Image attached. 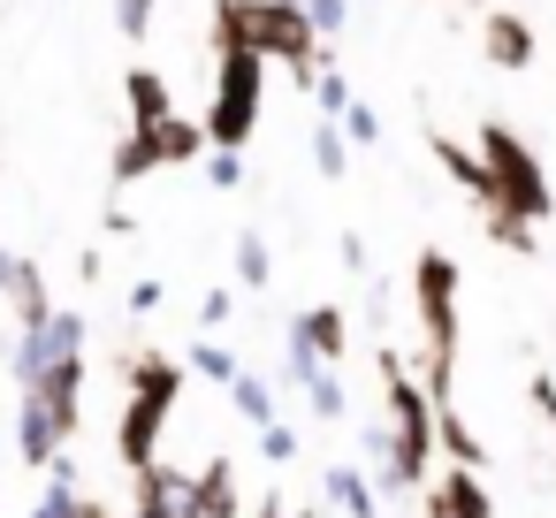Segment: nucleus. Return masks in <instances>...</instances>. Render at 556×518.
Listing matches in <instances>:
<instances>
[{
  "mask_svg": "<svg viewBox=\"0 0 556 518\" xmlns=\"http://www.w3.org/2000/svg\"><path fill=\"white\" fill-rule=\"evenodd\" d=\"M472 153H480V168H488V184H495V206H503V222H488V237H495L503 252H541L533 229L556 214V191H548V168L533 161V146H526L510 123H480Z\"/></svg>",
  "mask_w": 556,
  "mask_h": 518,
  "instance_id": "f257e3e1",
  "label": "nucleus"
},
{
  "mask_svg": "<svg viewBox=\"0 0 556 518\" xmlns=\"http://www.w3.org/2000/svg\"><path fill=\"white\" fill-rule=\"evenodd\" d=\"M168 518H199V510H191V488H184V503H176V510H168Z\"/></svg>",
  "mask_w": 556,
  "mask_h": 518,
  "instance_id": "473e14b6",
  "label": "nucleus"
},
{
  "mask_svg": "<svg viewBox=\"0 0 556 518\" xmlns=\"http://www.w3.org/2000/svg\"><path fill=\"white\" fill-rule=\"evenodd\" d=\"M320 488H328V503H336V510L374 518V480H366L358 465H328V480H320Z\"/></svg>",
  "mask_w": 556,
  "mask_h": 518,
  "instance_id": "ddd939ff",
  "label": "nucleus"
},
{
  "mask_svg": "<svg viewBox=\"0 0 556 518\" xmlns=\"http://www.w3.org/2000/svg\"><path fill=\"white\" fill-rule=\"evenodd\" d=\"M16 320H24V328H47V320H54V305H47V282H39V267H24V282H16Z\"/></svg>",
  "mask_w": 556,
  "mask_h": 518,
  "instance_id": "a211bd4d",
  "label": "nucleus"
},
{
  "mask_svg": "<svg viewBox=\"0 0 556 518\" xmlns=\"http://www.w3.org/2000/svg\"><path fill=\"white\" fill-rule=\"evenodd\" d=\"M434 442L450 450V465H472V472H480V457H488V450H480V434L457 419V404H450V412H434Z\"/></svg>",
  "mask_w": 556,
  "mask_h": 518,
  "instance_id": "4468645a",
  "label": "nucleus"
},
{
  "mask_svg": "<svg viewBox=\"0 0 556 518\" xmlns=\"http://www.w3.org/2000/svg\"><path fill=\"white\" fill-rule=\"evenodd\" d=\"M305 396H313V412H320V419H343V381H336V374H313V381H305Z\"/></svg>",
  "mask_w": 556,
  "mask_h": 518,
  "instance_id": "393cba45",
  "label": "nucleus"
},
{
  "mask_svg": "<svg viewBox=\"0 0 556 518\" xmlns=\"http://www.w3.org/2000/svg\"><path fill=\"white\" fill-rule=\"evenodd\" d=\"M31 518H85V495H77V472H70V457H54V488L39 495V510Z\"/></svg>",
  "mask_w": 556,
  "mask_h": 518,
  "instance_id": "2eb2a0df",
  "label": "nucleus"
},
{
  "mask_svg": "<svg viewBox=\"0 0 556 518\" xmlns=\"http://www.w3.org/2000/svg\"><path fill=\"white\" fill-rule=\"evenodd\" d=\"M176 396H184V366H168L161 351H138L130 358V412H123V434H115V450H123L130 472L161 465V427H168Z\"/></svg>",
  "mask_w": 556,
  "mask_h": 518,
  "instance_id": "39448f33",
  "label": "nucleus"
},
{
  "mask_svg": "<svg viewBox=\"0 0 556 518\" xmlns=\"http://www.w3.org/2000/svg\"><path fill=\"white\" fill-rule=\"evenodd\" d=\"M115 24H123L130 39H146V24H153V0H123V9H115Z\"/></svg>",
  "mask_w": 556,
  "mask_h": 518,
  "instance_id": "c85d7f7f",
  "label": "nucleus"
},
{
  "mask_svg": "<svg viewBox=\"0 0 556 518\" xmlns=\"http://www.w3.org/2000/svg\"><path fill=\"white\" fill-rule=\"evenodd\" d=\"M191 510L199 518H237V465L229 457H206L191 472Z\"/></svg>",
  "mask_w": 556,
  "mask_h": 518,
  "instance_id": "9b49d317",
  "label": "nucleus"
},
{
  "mask_svg": "<svg viewBox=\"0 0 556 518\" xmlns=\"http://www.w3.org/2000/svg\"><path fill=\"white\" fill-rule=\"evenodd\" d=\"M305 16H313V31H320V39H336V31H343V16H351V0H305Z\"/></svg>",
  "mask_w": 556,
  "mask_h": 518,
  "instance_id": "a878e982",
  "label": "nucleus"
},
{
  "mask_svg": "<svg viewBox=\"0 0 556 518\" xmlns=\"http://www.w3.org/2000/svg\"><path fill=\"white\" fill-rule=\"evenodd\" d=\"M229 313H237V298H229V290H206V305H199V320H206V328H222Z\"/></svg>",
  "mask_w": 556,
  "mask_h": 518,
  "instance_id": "c756f323",
  "label": "nucleus"
},
{
  "mask_svg": "<svg viewBox=\"0 0 556 518\" xmlns=\"http://www.w3.org/2000/svg\"><path fill=\"white\" fill-rule=\"evenodd\" d=\"M313 161H320V176H343V168H351V153H343V123H313Z\"/></svg>",
  "mask_w": 556,
  "mask_h": 518,
  "instance_id": "6ab92c4d",
  "label": "nucleus"
},
{
  "mask_svg": "<svg viewBox=\"0 0 556 518\" xmlns=\"http://www.w3.org/2000/svg\"><path fill=\"white\" fill-rule=\"evenodd\" d=\"M533 404H541V419H548V434H556V381H548V374H533Z\"/></svg>",
  "mask_w": 556,
  "mask_h": 518,
  "instance_id": "7c9ffc66",
  "label": "nucleus"
},
{
  "mask_svg": "<svg viewBox=\"0 0 556 518\" xmlns=\"http://www.w3.org/2000/svg\"><path fill=\"white\" fill-rule=\"evenodd\" d=\"M153 168H161V161H153V146L130 130V138L115 146V184H138V176H153Z\"/></svg>",
  "mask_w": 556,
  "mask_h": 518,
  "instance_id": "aec40b11",
  "label": "nucleus"
},
{
  "mask_svg": "<svg viewBox=\"0 0 556 518\" xmlns=\"http://www.w3.org/2000/svg\"><path fill=\"white\" fill-rule=\"evenodd\" d=\"M260 450H267V465H290V457H298V434L275 419V427H260Z\"/></svg>",
  "mask_w": 556,
  "mask_h": 518,
  "instance_id": "bb28decb",
  "label": "nucleus"
},
{
  "mask_svg": "<svg viewBox=\"0 0 556 518\" xmlns=\"http://www.w3.org/2000/svg\"><path fill=\"white\" fill-rule=\"evenodd\" d=\"M313 100H320V123H343V108H351V85H343L336 70H320V85H313Z\"/></svg>",
  "mask_w": 556,
  "mask_h": 518,
  "instance_id": "4be33fe9",
  "label": "nucleus"
},
{
  "mask_svg": "<svg viewBox=\"0 0 556 518\" xmlns=\"http://www.w3.org/2000/svg\"><path fill=\"white\" fill-rule=\"evenodd\" d=\"M374 366H381V404H389V465H381V495L427 488V472H434V396L404 374L396 351H381Z\"/></svg>",
  "mask_w": 556,
  "mask_h": 518,
  "instance_id": "20e7f679",
  "label": "nucleus"
},
{
  "mask_svg": "<svg viewBox=\"0 0 556 518\" xmlns=\"http://www.w3.org/2000/svg\"><path fill=\"white\" fill-rule=\"evenodd\" d=\"M62 442H70V434L54 427L47 396H39V389H24V457H31V465H54V457H62Z\"/></svg>",
  "mask_w": 556,
  "mask_h": 518,
  "instance_id": "f8f14e48",
  "label": "nucleus"
},
{
  "mask_svg": "<svg viewBox=\"0 0 556 518\" xmlns=\"http://www.w3.org/2000/svg\"><path fill=\"white\" fill-rule=\"evenodd\" d=\"M343 138H351V146H374V138H381V115H374L366 100H351V108H343Z\"/></svg>",
  "mask_w": 556,
  "mask_h": 518,
  "instance_id": "b1692460",
  "label": "nucleus"
},
{
  "mask_svg": "<svg viewBox=\"0 0 556 518\" xmlns=\"http://www.w3.org/2000/svg\"><path fill=\"white\" fill-rule=\"evenodd\" d=\"M419 518H495V495L472 465H442V480H427Z\"/></svg>",
  "mask_w": 556,
  "mask_h": 518,
  "instance_id": "0eeeda50",
  "label": "nucleus"
},
{
  "mask_svg": "<svg viewBox=\"0 0 556 518\" xmlns=\"http://www.w3.org/2000/svg\"><path fill=\"white\" fill-rule=\"evenodd\" d=\"M260 518H313V510H282V503H260Z\"/></svg>",
  "mask_w": 556,
  "mask_h": 518,
  "instance_id": "2f4dec72",
  "label": "nucleus"
},
{
  "mask_svg": "<svg viewBox=\"0 0 556 518\" xmlns=\"http://www.w3.org/2000/svg\"><path fill=\"white\" fill-rule=\"evenodd\" d=\"M138 138L153 146V161H161V168H176V161H199V153H214V146H206V123H184V115L138 123Z\"/></svg>",
  "mask_w": 556,
  "mask_h": 518,
  "instance_id": "1a4fd4ad",
  "label": "nucleus"
},
{
  "mask_svg": "<svg viewBox=\"0 0 556 518\" xmlns=\"http://www.w3.org/2000/svg\"><path fill=\"white\" fill-rule=\"evenodd\" d=\"M480 47H488V62H495V70H533V24H526V16H510V9H488Z\"/></svg>",
  "mask_w": 556,
  "mask_h": 518,
  "instance_id": "6e6552de",
  "label": "nucleus"
},
{
  "mask_svg": "<svg viewBox=\"0 0 556 518\" xmlns=\"http://www.w3.org/2000/svg\"><path fill=\"white\" fill-rule=\"evenodd\" d=\"M214 47L222 54H260V62H290L298 85H320V62H328L305 0H214Z\"/></svg>",
  "mask_w": 556,
  "mask_h": 518,
  "instance_id": "f03ea898",
  "label": "nucleus"
},
{
  "mask_svg": "<svg viewBox=\"0 0 556 518\" xmlns=\"http://www.w3.org/2000/svg\"><path fill=\"white\" fill-rule=\"evenodd\" d=\"M229 404H237L252 427H275V396H267V381H260V374H237V381H229Z\"/></svg>",
  "mask_w": 556,
  "mask_h": 518,
  "instance_id": "f3484780",
  "label": "nucleus"
},
{
  "mask_svg": "<svg viewBox=\"0 0 556 518\" xmlns=\"http://www.w3.org/2000/svg\"><path fill=\"white\" fill-rule=\"evenodd\" d=\"M123 92H130V115H138V123H161V115H168V85H161L153 70H130Z\"/></svg>",
  "mask_w": 556,
  "mask_h": 518,
  "instance_id": "dca6fc26",
  "label": "nucleus"
},
{
  "mask_svg": "<svg viewBox=\"0 0 556 518\" xmlns=\"http://www.w3.org/2000/svg\"><path fill=\"white\" fill-rule=\"evenodd\" d=\"M267 275H275V267H267V244H260V237H237V282H244V290H267Z\"/></svg>",
  "mask_w": 556,
  "mask_h": 518,
  "instance_id": "412c9836",
  "label": "nucleus"
},
{
  "mask_svg": "<svg viewBox=\"0 0 556 518\" xmlns=\"http://www.w3.org/2000/svg\"><path fill=\"white\" fill-rule=\"evenodd\" d=\"M206 176H214L222 191H237V184H244V161H237V153H206Z\"/></svg>",
  "mask_w": 556,
  "mask_h": 518,
  "instance_id": "cd10ccee",
  "label": "nucleus"
},
{
  "mask_svg": "<svg viewBox=\"0 0 556 518\" xmlns=\"http://www.w3.org/2000/svg\"><path fill=\"white\" fill-rule=\"evenodd\" d=\"M412 313H419V389L434 396V412H450L457 396V260L450 252L412 260Z\"/></svg>",
  "mask_w": 556,
  "mask_h": 518,
  "instance_id": "7ed1b4c3",
  "label": "nucleus"
},
{
  "mask_svg": "<svg viewBox=\"0 0 556 518\" xmlns=\"http://www.w3.org/2000/svg\"><path fill=\"white\" fill-rule=\"evenodd\" d=\"M290 343H305L320 366H336V358L351 351V328H343V313H336V305H313V313H298V320H290Z\"/></svg>",
  "mask_w": 556,
  "mask_h": 518,
  "instance_id": "9d476101",
  "label": "nucleus"
},
{
  "mask_svg": "<svg viewBox=\"0 0 556 518\" xmlns=\"http://www.w3.org/2000/svg\"><path fill=\"white\" fill-rule=\"evenodd\" d=\"M260 92H267V62L260 54H222L214 108H206V146L214 153H244V138L260 130Z\"/></svg>",
  "mask_w": 556,
  "mask_h": 518,
  "instance_id": "423d86ee",
  "label": "nucleus"
},
{
  "mask_svg": "<svg viewBox=\"0 0 556 518\" xmlns=\"http://www.w3.org/2000/svg\"><path fill=\"white\" fill-rule=\"evenodd\" d=\"M85 518H115V510H108V503H92V495H85Z\"/></svg>",
  "mask_w": 556,
  "mask_h": 518,
  "instance_id": "72a5a7b5",
  "label": "nucleus"
},
{
  "mask_svg": "<svg viewBox=\"0 0 556 518\" xmlns=\"http://www.w3.org/2000/svg\"><path fill=\"white\" fill-rule=\"evenodd\" d=\"M191 366H199V374H206V381H222V389H229V381H237V374H244V366H237V358H229V351H222V343H199V351H191Z\"/></svg>",
  "mask_w": 556,
  "mask_h": 518,
  "instance_id": "5701e85b",
  "label": "nucleus"
}]
</instances>
